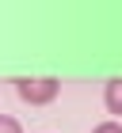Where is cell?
Listing matches in <instances>:
<instances>
[{
	"label": "cell",
	"instance_id": "277c9868",
	"mask_svg": "<svg viewBox=\"0 0 122 133\" xmlns=\"http://www.w3.org/2000/svg\"><path fill=\"white\" fill-rule=\"evenodd\" d=\"M92 133H122V125H118V122H99Z\"/></svg>",
	"mask_w": 122,
	"mask_h": 133
},
{
	"label": "cell",
	"instance_id": "3957f363",
	"mask_svg": "<svg viewBox=\"0 0 122 133\" xmlns=\"http://www.w3.org/2000/svg\"><path fill=\"white\" fill-rule=\"evenodd\" d=\"M0 133H23V125L15 118H8V114H0Z\"/></svg>",
	"mask_w": 122,
	"mask_h": 133
},
{
	"label": "cell",
	"instance_id": "6da1fadb",
	"mask_svg": "<svg viewBox=\"0 0 122 133\" xmlns=\"http://www.w3.org/2000/svg\"><path fill=\"white\" fill-rule=\"evenodd\" d=\"M15 91H19V99L31 103V107H46V103L57 99L61 80H53V76H46V80H15Z\"/></svg>",
	"mask_w": 122,
	"mask_h": 133
},
{
	"label": "cell",
	"instance_id": "7a4b0ae2",
	"mask_svg": "<svg viewBox=\"0 0 122 133\" xmlns=\"http://www.w3.org/2000/svg\"><path fill=\"white\" fill-rule=\"evenodd\" d=\"M103 103H107V110H111V114H122V80H111V84H107Z\"/></svg>",
	"mask_w": 122,
	"mask_h": 133
}]
</instances>
